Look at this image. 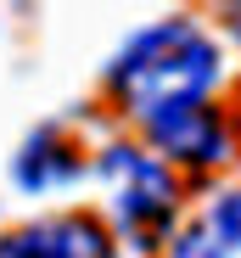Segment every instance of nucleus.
I'll return each instance as SVG.
<instances>
[{"mask_svg": "<svg viewBox=\"0 0 241 258\" xmlns=\"http://www.w3.org/2000/svg\"><path fill=\"white\" fill-rule=\"evenodd\" d=\"M219 73H224L219 45L191 17H169L124 39V51L107 62V90L135 123H151L163 112L208 101Z\"/></svg>", "mask_w": 241, "mask_h": 258, "instance_id": "obj_1", "label": "nucleus"}, {"mask_svg": "<svg viewBox=\"0 0 241 258\" xmlns=\"http://www.w3.org/2000/svg\"><path fill=\"white\" fill-rule=\"evenodd\" d=\"M96 174L107 180V197H112V230L124 236L129 247L151 252L157 241L174 236L180 180H174V168L157 157V152L118 141V146H107L96 157Z\"/></svg>", "mask_w": 241, "mask_h": 258, "instance_id": "obj_2", "label": "nucleus"}, {"mask_svg": "<svg viewBox=\"0 0 241 258\" xmlns=\"http://www.w3.org/2000/svg\"><path fill=\"white\" fill-rule=\"evenodd\" d=\"M0 258H112V225L96 213H45L0 230Z\"/></svg>", "mask_w": 241, "mask_h": 258, "instance_id": "obj_3", "label": "nucleus"}, {"mask_svg": "<svg viewBox=\"0 0 241 258\" xmlns=\"http://www.w3.org/2000/svg\"><path fill=\"white\" fill-rule=\"evenodd\" d=\"M146 141L157 146L163 163H185V168H213V163L230 157V129H224V118L208 101L151 118L146 123Z\"/></svg>", "mask_w": 241, "mask_h": 258, "instance_id": "obj_4", "label": "nucleus"}, {"mask_svg": "<svg viewBox=\"0 0 241 258\" xmlns=\"http://www.w3.org/2000/svg\"><path fill=\"white\" fill-rule=\"evenodd\" d=\"M12 185L28 191V197H51V191H67L85 180V157L73 152V141L62 135L56 123H39L34 135L12 152Z\"/></svg>", "mask_w": 241, "mask_h": 258, "instance_id": "obj_5", "label": "nucleus"}, {"mask_svg": "<svg viewBox=\"0 0 241 258\" xmlns=\"http://www.w3.org/2000/svg\"><path fill=\"white\" fill-rule=\"evenodd\" d=\"M241 252V185L208 197V208L169 241V258H235Z\"/></svg>", "mask_w": 241, "mask_h": 258, "instance_id": "obj_6", "label": "nucleus"}, {"mask_svg": "<svg viewBox=\"0 0 241 258\" xmlns=\"http://www.w3.org/2000/svg\"><path fill=\"white\" fill-rule=\"evenodd\" d=\"M230 34L241 39V6H230Z\"/></svg>", "mask_w": 241, "mask_h": 258, "instance_id": "obj_7", "label": "nucleus"}]
</instances>
